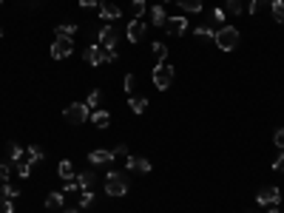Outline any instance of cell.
Returning <instances> with one entry per match:
<instances>
[{"label": "cell", "mask_w": 284, "mask_h": 213, "mask_svg": "<svg viewBox=\"0 0 284 213\" xmlns=\"http://www.w3.org/2000/svg\"><path fill=\"white\" fill-rule=\"evenodd\" d=\"M80 6L83 9H94V6H99V0H80Z\"/></svg>", "instance_id": "obj_41"}, {"label": "cell", "mask_w": 284, "mask_h": 213, "mask_svg": "<svg viewBox=\"0 0 284 213\" xmlns=\"http://www.w3.org/2000/svg\"><path fill=\"white\" fill-rule=\"evenodd\" d=\"M148 14H151V26H156V29H162V26L168 23V14H165V9H162V6L148 9Z\"/></svg>", "instance_id": "obj_16"}, {"label": "cell", "mask_w": 284, "mask_h": 213, "mask_svg": "<svg viewBox=\"0 0 284 213\" xmlns=\"http://www.w3.org/2000/svg\"><path fill=\"white\" fill-rule=\"evenodd\" d=\"M173 66L171 63H156L154 71H151V77H154V85L159 88V91H165V88H171L173 85Z\"/></svg>", "instance_id": "obj_2"}, {"label": "cell", "mask_w": 284, "mask_h": 213, "mask_svg": "<svg viewBox=\"0 0 284 213\" xmlns=\"http://www.w3.org/2000/svg\"><path fill=\"white\" fill-rule=\"evenodd\" d=\"M225 17H228L225 9H216V12H213V23H225Z\"/></svg>", "instance_id": "obj_39"}, {"label": "cell", "mask_w": 284, "mask_h": 213, "mask_svg": "<svg viewBox=\"0 0 284 213\" xmlns=\"http://www.w3.org/2000/svg\"><path fill=\"white\" fill-rule=\"evenodd\" d=\"M165 3H168V0H165Z\"/></svg>", "instance_id": "obj_48"}, {"label": "cell", "mask_w": 284, "mask_h": 213, "mask_svg": "<svg viewBox=\"0 0 284 213\" xmlns=\"http://www.w3.org/2000/svg\"><path fill=\"white\" fill-rule=\"evenodd\" d=\"M225 12L241 14V12H245V6H241V0H225Z\"/></svg>", "instance_id": "obj_30"}, {"label": "cell", "mask_w": 284, "mask_h": 213, "mask_svg": "<svg viewBox=\"0 0 284 213\" xmlns=\"http://www.w3.org/2000/svg\"><path fill=\"white\" fill-rule=\"evenodd\" d=\"M0 40H3V29H0Z\"/></svg>", "instance_id": "obj_45"}, {"label": "cell", "mask_w": 284, "mask_h": 213, "mask_svg": "<svg viewBox=\"0 0 284 213\" xmlns=\"http://www.w3.org/2000/svg\"><path fill=\"white\" fill-rule=\"evenodd\" d=\"M23 157H26V151L17 145V142H6V162H9V165L20 162Z\"/></svg>", "instance_id": "obj_15"}, {"label": "cell", "mask_w": 284, "mask_h": 213, "mask_svg": "<svg viewBox=\"0 0 284 213\" xmlns=\"http://www.w3.org/2000/svg\"><path fill=\"white\" fill-rule=\"evenodd\" d=\"M216 46L222 51H233L236 46H239V29H233V26H222V29L216 31Z\"/></svg>", "instance_id": "obj_4"}, {"label": "cell", "mask_w": 284, "mask_h": 213, "mask_svg": "<svg viewBox=\"0 0 284 213\" xmlns=\"http://www.w3.org/2000/svg\"><path fill=\"white\" fill-rule=\"evenodd\" d=\"M154 54H156V63H165V60H168V46L156 40V43H154Z\"/></svg>", "instance_id": "obj_28"}, {"label": "cell", "mask_w": 284, "mask_h": 213, "mask_svg": "<svg viewBox=\"0 0 284 213\" xmlns=\"http://www.w3.org/2000/svg\"><path fill=\"white\" fill-rule=\"evenodd\" d=\"M74 190H80V188H77V179H66V188H63V193H74Z\"/></svg>", "instance_id": "obj_37"}, {"label": "cell", "mask_w": 284, "mask_h": 213, "mask_svg": "<svg viewBox=\"0 0 284 213\" xmlns=\"http://www.w3.org/2000/svg\"><path fill=\"white\" fill-rule=\"evenodd\" d=\"M256 202H259V205H270V207H276L278 202H281V190H278L276 185H267V188H261V190H259Z\"/></svg>", "instance_id": "obj_6"}, {"label": "cell", "mask_w": 284, "mask_h": 213, "mask_svg": "<svg viewBox=\"0 0 284 213\" xmlns=\"http://www.w3.org/2000/svg\"><path fill=\"white\" fill-rule=\"evenodd\" d=\"M273 142H276L278 151H284V128H278L276 134H273Z\"/></svg>", "instance_id": "obj_35"}, {"label": "cell", "mask_w": 284, "mask_h": 213, "mask_svg": "<svg viewBox=\"0 0 284 213\" xmlns=\"http://www.w3.org/2000/svg\"><path fill=\"white\" fill-rule=\"evenodd\" d=\"M123 88L134 97V91H136V74H125V80H123Z\"/></svg>", "instance_id": "obj_31"}, {"label": "cell", "mask_w": 284, "mask_h": 213, "mask_svg": "<svg viewBox=\"0 0 284 213\" xmlns=\"http://www.w3.org/2000/svg\"><path fill=\"white\" fill-rule=\"evenodd\" d=\"M114 157H123V159H128V145H125V142H123V145H117V148H114Z\"/></svg>", "instance_id": "obj_38"}, {"label": "cell", "mask_w": 284, "mask_h": 213, "mask_svg": "<svg viewBox=\"0 0 284 213\" xmlns=\"http://www.w3.org/2000/svg\"><path fill=\"white\" fill-rule=\"evenodd\" d=\"M74 54V37H57L51 40V60H66Z\"/></svg>", "instance_id": "obj_5"}, {"label": "cell", "mask_w": 284, "mask_h": 213, "mask_svg": "<svg viewBox=\"0 0 284 213\" xmlns=\"http://www.w3.org/2000/svg\"><path fill=\"white\" fill-rule=\"evenodd\" d=\"M273 170H284V153H278V159L273 162Z\"/></svg>", "instance_id": "obj_40"}, {"label": "cell", "mask_w": 284, "mask_h": 213, "mask_svg": "<svg viewBox=\"0 0 284 213\" xmlns=\"http://www.w3.org/2000/svg\"><path fill=\"white\" fill-rule=\"evenodd\" d=\"M63 199H66V193H63V190H51V193L46 196V207H49V210H60Z\"/></svg>", "instance_id": "obj_17"}, {"label": "cell", "mask_w": 284, "mask_h": 213, "mask_svg": "<svg viewBox=\"0 0 284 213\" xmlns=\"http://www.w3.org/2000/svg\"><path fill=\"white\" fill-rule=\"evenodd\" d=\"M63 213H80V210H63Z\"/></svg>", "instance_id": "obj_43"}, {"label": "cell", "mask_w": 284, "mask_h": 213, "mask_svg": "<svg viewBox=\"0 0 284 213\" xmlns=\"http://www.w3.org/2000/svg\"><path fill=\"white\" fill-rule=\"evenodd\" d=\"M270 213H278V207H273V210H270Z\"/></svg>", "instance_id": "obj_44"}, {"label": "cell", "mask_w": 284, "mask_h": 213, "mask_svg": "<svg viewBox=\"0 0 284 213\" xmlns=\"http://www.w3.org/2000/svg\"><path fill=\"white\" fill-rule=\"evenodd\" d=\"M148 12V6H145V0H134V3H131V14H134V17H139L142 20V14Z\"/></svg>", "instance_id": "obj_29"}, {"label": "cell", "mask_w": 284, "mask_h": 213, "mask_svg": "<svg viewBox=\"0 0 284 213\" xmlns=\"http://www.w3.org/2000/svg\"><path fill=\"white\" fill-rule=\"evenodd\" d=\"M99 100H103V94H99V91H97V88H94V91H91V94H88V100H86V105H88V108H91V111H94V108H99Z\"/></svg>", "instance_id": "obj_32"}, {"label": "cell", "mask_w": 284, "mask_h": 213, "mask_svg": "<svg viewBox=\"0 0 284 213\" xmlns=\"http://www.w3.org/2000/svg\"><path fill=\"white\" fill-rule=\"evenodd\" d=\"M83 57H86L88 66H103V49H99V43L97 46H88V49L83 51Z\"/></svg>", "instance_id": "obj_13"}, {"label": "cell", "mask_w": 284, "mask_h": 213, "mask_svg": "<svg viewBox=\"0 0 284 213\" xmlns=\"http://www.w3.org/2000/svg\"><path fill=\"white\" fill-rule=\"evenodd\" d=\"M54 34H57V37H74V34H77V26H74V23H57Z\"/></svg>", "instance_id": "obj_21"}, {"label": "cell", "mask_w": 284, "mask_h": 213, "mask_svg": "<svg viewBox=\"0 0 284 213\" xmlns=\"http://www.w3.org/2000/svg\"><path fill=\"white\" fill-rule=\"evenodd\" d=\"M117 40H119V31L114 29V26H105V29H99V34H97V43L105 46V49H117Z\"/></svg>", "instance_id": "obj_8"}, {"label": "cell", "mask_w": 284, "mask_h": 213, "mask_svg": "<svg viewBox=\"0 0 284 213\" xmlns=\"http://www.w3.org/2000/svg\"><path fill=\"white\" fill-rule=\"evenodd\" d=\"M88 120H91L97 128H108V125H111V114H108V111H105V108H94Z\"/></svg>", "instance_id": "obj_14"}, {"label": "cell", "mask_w": 284, "mask_h": 213, "mask_svg": "<svg viewBox=\"0 0 284 213\" xmlns=\"http://www.w3.org/2000/svg\"><path fill=\"white\" fill-rule=\"evenodd\" d=\"M0 3H3V0H0Z\"/></svg>", "instance_id": "obj_47"}, {"label": "cell", "mask_w": 284, "mask_h": 213, "mask_svg": "<svg viewBox=\"0 0 284 213\" xmlns=\"http://www.w3.org/2000/svg\"><path fill=\"white\" fill-rule=\"evenodd\" d=\"M0 213H14L12 199H3V196H0Z\"/></svg>", "instance_id": "obj_36"}, {"label": "cell", "mask_w": 284, "mask_h": 213, "mask_svg": "<svg viewBox=\"0 0 284 213\" xmlns=\"http://www.w3.org/2000/svg\"><path fill=\"white\" fill-rule=\"evenodd\" d=\"M9 173H12V165H9V162H0V185L9 182Z\"/></svg>", "instance_id": "obj_33"}, {"label": "cell", "mask_w": 284, "mask_h": 213, "mask_svg": "<svg viewBox=\"0 0 284 213\" xmlns=\"http://www.w3.org/2000/svg\"><path fill=\"white\" fill-rule=\"evenodd\" d=\"M99 17L103 20H117L119 17V6L111 0H99Z\"/></svg>", "instance_id": "obj_12"}, {"label": "cell", "mask_w": 284, "mask_h": 213, "mask_svg": "<svg viewBox=\"0 0 284 213\" xmlns=\"http://www.w3.org/2000/svg\"><path fill=\"white\" fill-rule=\"evenodd\" d=\"M91 182H94V173H91V170H83V173H77V188H80V190H88V188H91Z\"/></svg>", "instance_id": "obj_22"}, {"label": "cell", "mask_w": 284, "mask_h": 213, "mask_svg": "<svg viewBox=\"0 0 284 213\" xmlns=\"http://www.w3.org/2000/svg\"><path fill=\"white\" fill-rule=\"evenodd\" d=\"M43 148L40 145H29V151H26V162H31V165H37V162H43Z\"/></svg>", "instance_id": "obj_19"}, {"label": "cell", "mask_w": 284, "mask_h": 213, "mask_svg": "<svg viewBox=\"0 0 284 213\" xmlns=\"http://www.w3.org/2000/svg\"><path fill=\"white\" fill-rule=\"evenodd\" d=\"M261 3H265V0H250V14H256V12H259V6H261Z\"/></svg>", "instance_id": "obj_42"}, {"label": "cell", "mask_w": 284, "mask_h": 213, "mask_svg": "<svg viewBox=\"0 0 284 213\" xmlns=\"http://www.w3.org/2000/svg\"><path fill=\"white\" fill-rule=\"evenodd\" d=\"M88 117H91V108H88L86 103H71L66 111H63V120H66L68 125H83Z\"/></svg>", "instance_id": "obj_3"}, {"label": "cell", "mask_w": 284, "mask_h": 213, "mask_svg": "<svg viewBox=\"0 0 284 213\" xmlns=\"http://www.w3.org/2000/svg\"><path fill=\"white\" fill-rule=\"evenodd\" d=\"M247 213H253V210H247Z\"/></svg>", "instance_id": "obj_46"}, {"label": "cell", "mask_w": 284, "mask_h": 213, "mask_svg": "<svg viewBox=\"0 0 284 213\" xmlns=\"http://www.w3.org/2000/svg\"><path fill=\"white\" fill-rule=\"evenodd\" d=\"M105 193L114 196V199L125 196L128 193V179H125L123 173H117V170H108V173H105Z\"/></svg>", "instance_id": "obj_1"}, {"label": "cell", "mask_w": 284, "mask_h": 213, "mask_svg": "<svg viewBox=\"0 0 284 213\" xmlns=\"http://www.w3.org/2000/svg\"><path fill=\"white\" fill-rule=\"evenodd\" d=\"M114 151H105V148H97V151H91L88 153V162L91 165H111L114 162Z\"/></svg>", "instance_id": "obj_11"}, {"label": "cell", "mask_w": 284, "mask_h": 213, "mask_svg": "<svg viewBox=\"0 0 284 213\" xmlns=\"http://www.w3.org/2000/svg\"><path fill=\"white\" fill-rule=\"evenodd\" d=\"M145 31H148V23L139 17H134L128 23V29H125V37H128V43H139L142 37H145Z\"/></svg>", "instance_id": "obj_7"}, {"label": "cell", "mask_w": 284, "mask_h": 213, "mask_svg": "<svg viewBox=\"0 0 284 213\" xmlns=\"http://www.w3.org/2000/svg\"><path fill=\"white\" fill-rule=\"evenodd\" d=\"M176 3H179V9H182V12H188V14H199L205 9L202 0H176Z\"/></svg>", "instance_id": "obj_18"}, {"label": "cell", "mask_w": 284, "mask_h": 213, "mask_svg": "<svg viewBox=\"0 0 284 213\" xmlns=\"http://www.w3.org/2000/svg\"><path fill=\"white\" fill-rule=\"evenodd\" d=\"M57 173H60L63 182H66V179H74V165L68 162V159H63V162L57 165Z\"/></svg>", "instance_id": "obj_20"}, {"label": "cell", "mask_w": 284, "mask_h": 213, "mask_svg": "<svg viewBox=\"0 0 284 213\" xmlns=\"http://www.w3.org/2000/svg\"><path fill=\"white\" fill-rule=\"evenodd\" d=\"M165 31H168L171 37H182V34L188 31V17H168Z\"/></svg>", "instance_id": "obj_9"}, {"label": "cell", "mask_w": 284, "mask_h": 213, "mask_svg": "<svg viewBox=\"0 0 284 213\" xmlns=\"http://www.w3.org/2000/svg\"><path fill=\"white\" fill-rule=\"evenodd\" d=\"M270 12H273V17L284 26V0H270Z\"/></svg>", "instance_id": "obj_23"}, {"label": "cell", "mask_w": 284, "mask_h": 213, "mask_svg": "<svg viewBox=\"0 0 284 213\" xmlns=\"http://www.w3.org/2000/svg\"><path fill=\"white\" fill-rule=\"evenodd\" d=\"M0 196H3V199H17V196H20V190L14 188V185L3 182V185H0Z\"/></svg>", "instance_id": "obj_26"}, {"label": "cell", "mask_w": 284, "mask_h": 213, "mask_svg": "<svg viewBox=\"0 0 284 213\" xmlns=\"http://www.w3.org/2000/svg\"><path fill=\"white\" fill-rule=\"evenodd\" d=\"M12 168L17 170V177H20V179H29V177H31V162H26V159H20V162H14Z\"/></svg>", "instance_id": "obj_24"}, {"label": "cell", "mask_w": 284, "mask_h": 213, "mask_svg": "<svg viewBox=\"0 0 284 213\" xmlns=\"http://www.w3.org/2000/svg\"><path fill=\"white\" fill-rule=\"evenodd\" d=\"M125 165H128V170H134V173H151V168H154L145 157H128Z\"/></svg>", "instance_id": "obj_10"}, {"label": "cell", "mask_w": 284, "mask_h": 213, "mask_svg": "<svg viewBox=\"0 0 284 213\" xmlns=\"http://www.w3.org/2000/svg\"><path fill=\"white\" fill-rule=\"evenodd\" d=\"M94 205V193L91 190H83V196H80V207H91Z\"/></svg>", "instance_id": "obj_34"}, {"label": "cell", "mask_w": 284, "mask_h": 213, "mask_svg": "<svg viewBox=\"0 0 284 213\" xmlns=\"http://www.w3.org/2000/svg\"><path fill=\"white\" fill-rule=\"evenodd\" d=\"M193 34H196L199 40H216V31L210 29V26H199V29L193 31Z\"/></svg>", "instance_id": "obj_27"}, {"label": "cell", "mask_w": 284, "mask_h": 213, "mask_svg": "<svg viewBox=\"0 0 284 213\" xmlns=\"http://www.w3.org/2000/svg\"><path fill=\"white\" fill-rule=\"evenodd\" d=\"M128 105H131V111H134V114H142V111L148 108V100H145V97H131Z\"/></svg>", "instance_id": "obj_25"}]
</instances>
